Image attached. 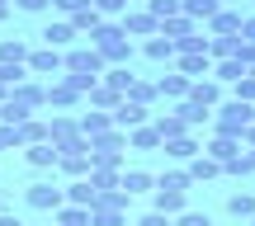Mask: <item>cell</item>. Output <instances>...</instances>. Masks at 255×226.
Segmentation results:
<instances>
[{
	"mask_svg": "<svg viewBox=\"0 0 255 226\" xmlns=\"http://www.w3.org/2000/svg\"><path fill=\"white\" fill-rule=\"evenodd\" d=\"M255 104H241V99H222L218 109H213V132L218 137H237L241 142V132H246V127L255 123Z\"/></svg>",
	"mask_w": 255,
	"mask_h": 226,
	"instance_id": "obj_1",
	"label": "cell"
},
{
	"mask_svg": "<svg viewBox=\"0 0 255 226\" xmlns=\"http://www.w3.org/2000/svg\"><path fill=\"white\" fill-rule=\"evenodd\" d=\"M62 75H95V80H100L104 75V57L95 52V47H71V52H62Z\"/></svg>",
	"mask_w": 255,
	"mask_h": 226,
	"instance_id": "obj_2",
	"label": "cell"
},
{
	"mask_svg": "<svg viewBox=\"0 0 255 226\" xmlns=\"http://www.w3.org/2000/svg\"><path fill=\"white\" fill-rule=\"evenodd\" d=\"M24 203H28V208H38V212H57V208H66V193L57 189V184H47V179H38V184H28V193H24Z\"/></svg>",
	"mask_w": 255,
	"mask_h": 226,
	"instance_id": "obj_3",
	"label": "cell"
},
{
	"mask_svg": "<svg viewBox=\"0 0 255 226\" xmlns=\"http://www.w3.org/2000/svg\"><path fill=\"white\" fill-rule=\"evenodd\" d=\"M161 151H165V160H175V165H189L194 155L203 151V137H199V132H184V137H170V142H161Z\"/></svg>",
	"mask_w": 255,
	"mask_h": 226,
	"instance_id": "obj_4",
	"label": "cell"
},
{
	"mask_svg": "<svg viewBox=\"0 0 255 226\" xmlns=\"http://www.w3.org/2000/svg\"><path fill=\"white\" fill-rule=\"evenodd\" d=\"M241 9L232 5V9H218V14L208 19V38H241Z\"/></svg>",
	"mask_w": 255,
	"mask_h": 226,
	"instance_id": "obj_5",
	"label": "cell"
},
{
	"mask_svg": "<svg viewBox=\"0 0 255 226\" xmlns=\"http://www.w3.org/2000/svg\"><path fill=\"white\" fill-rule=\"evenodd\" d=\"M142 123H151V109H142V104H132V99H119L114 127H119V132H132V127H142Z\"/></svg>",
	"mask_w": 255,
	"mask_h": 226,
	"instance_id": "obj_6",
	"label": "cell"
},
{
	"mask_svg": "<svg viewBox=\"0 0 255 226\" xmlns=\"http://www.w3.org/2000/svg\"><path fill=\"white\" fill-rule=\"evenodd\" d=\"M76 137H81V123H76L71 113H57V118H47V142H52V146H71Z\"/></svg>",
	"mask_w": 255,
	"mask_h": 226,
	"instance_id": "obj_7",
	"label": "cell"
},
{
	"mask_svg": "<svg viewBox=\"0 0 255 226\" xmlns=\"http://www.w3.org/2000/svg\"><path fill=\"white\" fill-rule=\"evenodd\" d=\"M24 71L28 75H57V71H62V52H52V47H33L28 62H24Z\"/></svg>",
	"mask_w": 255,
	"mask_h": 226,
	"instance_id": "obj_8",
	"label": "cell"
},
{
	"mask_svg": "<svg viewBox=\"0 0 255 226\" xmlns=\"http://www.w3.org/2000/svg\"><path fill=\"white\" fill-rule=\"evenodd\" d=\"M184 99L199 104V109H218V104H222V85L213 80V75H208V80H189V94H184Z\"/></svg>",
	"mask_w": 255,
	"mask_h": 226,
	"instance_id": "obj_9",
	"label": "cell"
},
{
	"mask_svg": "<svg viewBox=\"0 0 255 226\" xmlns=\"http://www.w3.org/2000/svg\"><path fill=\"white\" fill-rule=\"evenodd\" d=\"M175 66H180V75H184V80H208V75H213V57H208V52L175 57Z\"/></svg>",
	"mask_w": 255,
	"mask_h": 226,
	"instance_id": "obj_10",
	"label": "cell"
},
{
	"mask_svg": "<svg viewBox=\"0 0 255 226\" xmlns=\"http://www.w3.org/2000/svg\"><path fill=\"white\" fill-rule=\"evenodd\" d=\"M43 47H52V52H62V47H71L76 43V28L66 24V19H52V24H43Z\"/></svg>",
	"mask_w": 255,
	"mask_h": 226,
	"instance_id": "obj_11",
	"label": "cell"
},
{
	"mask_svg": "<svg viewBox=\"0 0 255 226\" xmlns=\"http://www.w3.org/2000/svg\"><path fill=\"white\" fill-rule=\"evenodd\" d=\"M184 189H151V212H165V217H180L184 212Z\"/></svg>",
	"mask_w": 255,
	"mask_h": 226,
	"instance_id": "obj_12",
	"label": "cell"
},
{
	"mask_svg": "<svg viewBox=\"0 0 255 226\" xmlns=\"http://www.w3.org/2000/svg\"><path fill=\"white\" fill-rule=\"evenodd\" d=\"M76 104H81V90L71 85V75L47 85V109H76Z\"/></svg>",
	"mask_w": 255,
	"mask_h": 226,
	"instance_id": "obj_13",
	"label": "cell"
},
{
	"mask_svg": "<svg viewBox=\"0 0 255 226\" xmlns=\"http://www.w3.org/2000/svg\"><path fill=\"white\" fill-rule=\"evenodd\" d=\"M119 28L128 38H156V19L146 14V9H132V14H123L119 19Z\"/></svg>",
	"mask_w": 255,
	"mask_h": 226,
	"instance_id": "obj_14",
	"label": "cell"
},
{
	"mask_svg": "<svg viewBox=\"0 0 255 226\" xmlns=\"http://www.w3.org/2000/svg\"><path fill=\"white\" fill-rule=\"evenodd\" d=\"M156 33H161L165 43L175 47V43H184V38H194V33H199V24H194V19H184V14H175V19H165Z\"/></svg>",
	"mask_w": 255,
	"mask_h": 226,
	"instance_id": "obj_15",
	"label": "cell"
},
{
	"mask_svg": "<svg viewBox=\"0 0 255 226\" xmlns=\"http://www.w3.org/2000/svg\"><path fill=\"white\" fill-rule=\"evenodd\" d=\"M203 155H208V160H218V165H232L241 155V142L237 137H213L208 146H203Z\"/></svg>",
	"mask_w": 255,
	"mask_h": 226,
	"instance_id": "obj_16",
	"label": "cell"
},
{
	"mask_svg": "<svg viewBox=\"0 0 255 226\" xmlns=\"http://www.w3.org/2000/svg\"><path fill=\"white\" fill-rule=\"evenodd\" d=\"M119 189L128 193V198H132V193H151L156 189V174L151 170H123L119 174Z\"/></svg>",
	"mask_w": 255,
	"mask_h": 226,
	"instance_id": "obj_17",
	"label": "cell"
},
{
	"mask_svg": "<svg viewBox=\"0 0 255 226\" xmlns=\"http://www.w3.org/2000/svg\"><path fill=\"white\" fill-rule=\"evenodd\" d=\"M24 160L33 170H57V146L52 142H38V146H24Z\"/></svg>",
	"mask_w": 255,
	"mask_h": 226,
	"instance_id": "obj_18",
	"label": "cell"
},
{
	"mask_svg": "<svg viewBox=\"0 0 255 226\" xmlns=\"http://www.w3.org/2000/svg\"><path fill=\"white\" fill-rule=\"evenodd\" d=\"M184 174H189V184H203V179H218V174H222V165H218V160H208V155L199 151L189 165H184Z\"/></svg>",
	"mask_w": 255,
	"mask_h": 226,
	"instance_id": "obj_19",
	"label": "cell"
},
{
	"mask_svg": "<svg viewBox=\"0 0 255 226\" xmlns=\"http://www.w3.org/2000/svg\"><path fill=\"white\" fill-rule=\"evenodd\" d=\"M14 142H19V146L47 142V118H28V123H19V127H14Z\"/></svg>",
	"mask_w": 255,
	"mask_h": 226,
	"instance_id": "obj_20",
	"label": "cell"
},
{
	"mask_svg": "<svg viewBox=\"0 0 255 226\" xmlns=\"http://www.w3.org/2000/svg\"><path fill=\"white\" fill-rule=\"evenodd\" d=\"M76 123H81V137L85 142H90V137H104V132H114V113H85V118H76Z\"/></svg>",
	"mask_w": 255,
	"mask_h": 226,
	"instance_id": "obj_21",
	"label": "cell"
},
{
	"mask_svg": "<svg viewBox=\"0 0 255 226\" xmlns=\"http://www.w3.org/2000/svg\"><path fill=\"white\" fill-rule=\"evenodd\" d=\"M128 146H132V151H161V132H156L151 123H142V127L128 132Z\"/></svg>",
	"mask_w": 255,
	"mask_h": 226,
	"instance_id": "obj_22",
	"label": "cell"
},
{
	"mask_svg": "<svg viewBox=\"0 0 255 226\" xmlns=\"http://www.w3.org/2000/svg\"><path fill=\"white\" fill-rule=\"evenodd\" d=\"M62 193H66V203H71V208H95V198H100V193L90 189V179H71Z\"/></svg>",
	"mask_w": 255,
	"mask_h": 226,
	"instance_id": "obj_23",
	"label": "cell"
},
{
	"mask_svg": "<svg viewBox=\"0 0 255 226\" xmlns=\"http://www.w3.org/2000/svg\"><path fill=\"white\" fill-rule=\"evenodd\" d=\"M151 127L161 132V142H170V137H184V132H189V127H184V118L175 113V109H170V113H156V118H151Z\"/></svg>",
	"mask_w": 255,
	"mask_h": 226,
	"instance_id": "obj_24",
	"label": "cell"
},
{
	"mask_svg": "<svg viewBox=\"0 0 255 226\" xmlns=\"http://www.w3.org/2000/svg\"><path fill=\"white\" fill-rule=\"evenodd\" d=\"M175 113L184 118V127H189V132H199L203 123H213V109H199V104H189V99H180V104H175Z\"/></svg>",
	"mask_w": 255,
	"mask_h": 226,
	"instance_id": "obj_25",
	"label": "cell"
},
{
	"mask_svg": "<svg viewBox=\"0 0 255 226\" xmlns=\"http://www.w3.org/2000/svg\"><path fill=\"white\" fill-rule=\"evenodd\" d=\"M156 94H161V99H175V104H180L184 94H189V80H184L180 71H175V75H161V80H156Z\"/></svg>",
	"mask_w": 255,
	"mask_h": 226,
	"instance_id": "obj_26",
	"label": "cell"
},
{
	"mask_svg": "<svg viewBox=\"0 0 255 226\" xmlns=\"http://www.w3.org/2000/svg\"><path fill=\"white\" fill-rule=\"evenodd\" d=\"M85 99H90V109H100V113H114V109H119V99H123V94H119V90H109V85H100V80H95V90L85 94Z\"/></svg>",
	"mask_w": 255,
	"mask_h": 226,
	"instance_id": "obj_27",
	"label": "cell"
},
{
	"mask_svg": "<svg viewBox=\"0 0 255 226\" xmlns=\"http://www.w3.org/2000/svg\"><path fill=\"white\" fill-rule=\"evenodd\" d=\"M28 52H33L28 43H19V38H5V43H0V66H24V62H28Z\"/></svg>",
	"mask_w": 255,
	"mask_h": 226,
	"instance_id": "obj_28",
	"label": "cell"
},
{
	"mask_svg": "<svg viewBox=\"0 0 255 226\" xmlns=\"http://www.w3.org/2000/svg\"><path fill=\"white\" fill-rule=\"evenodd\" d=\"M146 14H151V19H156V28H161L165 19L184 14V0H146Z\"/></svg>",
	"mask_w": 255,
	"mask_h": 226,
	"instance_id": "obj_29",
	"label": "cell"
},
{
	"mask_svg": "<svg viewBox=\"0 0 255 226\" xmlns=\"http://www.w3.org/2000/svg\"><path fill=\"white\" fill-rule=\"evenodd\" d=\"M241 75H246V66H241L237 57H227V62H213V80H218V85H237Z\"/></svg>",
	"mask_w": 255,
	"mask_h": 226,
	"instance_id": "obj_30",
	"label": "cell"
},
{
	"mask_svg": "<svg viewBox=\"0 0 255 226\" xmlns=\"http://www.w3.org/2000/svg\"><path fill=\"white\" fill-rule=\"evenodd\" d=\"M123 99H132V104H142V109H151V104L161 99V94H156V80H132Z\"/></svg>",
	"mask_w": 255,
	"mask_h": 226,
	"instance_id": "obj_31",
	"label": "cell"
},
{
	"mask_svg": "<svg viewBox=\"0 0 255 226\" xmlns=\"http://www.w3.org/2000/svg\"><path fill=\"white\" fill-rule=\"evenodd\" d=\"M132 80H137V75L128 71V66H104V75H100V85H109V90H119V94H128Z\"/></svg>",
	"mask_w": 255,
	"mask_h": 226,
	"instance_id": "obj_32",
	"label": "cell"
},
{
	"mask_svg": "<svg viewBox=\"0 0 255 226\" xmlns=\"http://www.w3.org/2000/svg\"><path fill=\"white\" fill-rule=\"evenodd\" d=\"M218 9H222L218 0H184V19H194V24H208Z\"/></svg>",
	"mask_w": 255,
	"mask_h": 226,
	"instance_id": "obj_33",
	"label": "cell"
},
{
	"mask_svg": "<svg viewBox=\"0 0 255 226\" xmlns=\"http://www.w3.org/2000/svg\"><path fill=\"white\" fill-rule=\"evenodd\" d=\"M142 52L151 57V62H175V47L165 43L161 33H156V38H146V43H142Z\"/></svg>",
	"mask_w": 255,
	"mask_h": 226,
	"instance_id": "obj_34",
	"label": "cell"
},
{
	"mask_svg": "<svg viewBox=\"0 0 255 226\" xmlns=\"http://www.w3.org/2000/svg\"><path fill=\"white\" fill-rule=\"evenodd\" d=\"M57 226H90V208H57Z\"/></svg>",
	"mask_w": 255,
	"mask_h": 226,
	"instance_id": "obj_35",
	"label": "cell"
},
{
	"mask_svg": "<svg viewBox=\"0 0 255 226\" xmlns=\"http://www.w3.org/2000/svg\"><path fill=\"white\" fill-rule=\"evenodd\" d=\"M227 212H232V217H255V193H232Z\"/></svg>",
	"mask_w": 255,
	"mask_h": 226,
	"instance_id": "obj_36",
	"label": "cell"
},
{
	"mask_svg": "<svg viewBox=\"0 0 255 226\" xmlns=\"http://www.w3.org/2000/svg\"><path fill=\"white\" fill-rule=\"evenodd\" d=\"M156 189H184V193H189L194 184H189L184 170H165V174H156Z\"/></svg>",
	"mask_w": 255,
	"mask_h": 226,
	"instance_id": "obj_37",
	"label": "cell"
},
{
	"mask_svg": "<svg viewBox=\"0 0 255 226\" xmlns=\"http://www.w3.org/2000/svg\"><path fill=\"white\" fill-rule=\"evenodd\" d=\"M232 99H241V104H255V75L246 71L237 85H232Z\"/></svg>",
	"mask_w": 255,
	"mask_h": 226,
	"instance_id": "obj_38",
	"label": "cell"
},
{
	"mask_svg": "<svg viewBox=\"0 0 255 226\" xmlns=\"http://www.w3.org/2000/svg\"><path fill=\"white\" fill-rule=\"evenodd\" d=\"M170 226H213V222H208V212H189L184 208L180 217H170Z\"/></svg>",
	"mask_w": 255,
	"mask_h": 226,
	"instance_id": "obj_39",
	"label": "cell"
},
{
	"mask_svg": "<svg viewBox=\"0 0 255 226\" xmlns=\"http://www.w3.org/2000/svg\"><path fill=\"white\" fill-rule=\"evenodd\" d=\"M52 9H57V14H66V19H76L81 9H90V0H52Z\"/></svg>",
	"mask_w": 255,
	"mask_h": 226,
	"instance_id": "obj_40",
	"label": "cell"
},
{
	"mask_svg": "<svg viewBox=\"0 0 255 226\" xmlns=\"http://www.w3.org/2000/svg\"><path fill=\"white\" fill-rule=\"evenodd\" d=\"M90 9L100 19H114V14H123V0H90Z\"/></svg>",
	"mask_w": 255,
	"mask_h": 226,
	"instance_id": "obj_41",
	"label": "cell"
},
{
	"mask_svg": "<svg viewBox=\"0 0 255 226\" xmlns=\"http://www.w3.org/2000/svg\"><path fill=\"white\" fill-rule=\"evenodd\" d=\"M251 170H255V165H251V151H241L232 165H222V174H251Z\"/></svg>",
	"mask_w": 255,
	"mask_h": 226,
	"instance_id": "obj_42",
	"label": "cell"
},
{
	"mask_svg": "<svg viewBox=\"0 0 255 226\" xmlns=\"http://www.w3.org/2000/svg\"><path fill=\"white\" fill-rule=\"evenodd\" d=\"M237 62L246 66V71H255V43H241L237 38Z\"/></svg>",
	"mask_w": 255,
	"mask_h": 226,
	"instance_id": "obj_43",
	"label": "cell"
},
{
	"mask_svg": "<svg viewBox=\"0 0 255 226\" xmlns=\"http://www.w3.org/2000/svg\"><path fill=\"white\" fill-rule=\"evenodd\" d=\"M132 226H170V217H165V212H146V217H137Z\"/></svg>",
	"mask_w": 255,
	"mask_h": 226,
	"instance_id": "obj_44",
	"label": "cell"
},
{
	"mask_svg": "<svg viewBox=\"0 0 255 226\" xmlns=\"http://www.w3.org/2000/svg\"><path fill=\"white\" fill-rule=\"evenodd\" d=\"M14 5H19V9H24V14H43V9H47V5H52V0H14Z\"/></svg>",
	"mask_w": 255,
	"mask_h": 226,
	"instance_id": "obj_45",
	"label": "cell"
},
{
	"mask_svg": "<svg viewBox=\"0 0 255 226\" xmlns=\"http://www.w3.org/2000/svg\"><path fill=\"white\" fill-rule=\"evenodd\" d=\"M241 43H255V14L241 19Z\"/></svg>",
	"mask_w": 255,
	"mask_h": 226,
	"instance_id": "obj_46",
	"label": "cell"
},
{
	"mask_svg": "<svg viewBox=\"0 0 255 226\" xmlns=\"http://www.w3.org/2000/svg\"><path fill=\"white\" fill-rule=\"evenodd\" d=\"M0 226H24V222H19L14 212H0Z\"/></svg>",
	"mask_w": 255,
	"mask_h": 226,
	"instance_id": "obj_47",
	"label": "cell"
},
{
	"mask_svg": "<svg viewBox=\"0 0 255 226\" xmlns=\"http://www.w3.org/2000/svg\"><path fill=\"white\" fill-rule=\"evenodd\" d=\"M5 19H9V0H0V24H5Z\"/></svg>",
	"mask_w": 255,
	"mask_h": 226,
	"instance_id": "obj_48",
	"label": "cell"
},
{
	"mask_svg": "<svg viewBox=\"0 0 255 226\" xmlns=\"http://www.w3.org/2000/svg\"><path fill=\"white\" fill-rule=\"evenodd\" d=\"M218 5H222V9H232V5H237V0H218Z\"/></svg>",
	"mask_w": 255,
	"mask_h": 226,
	"instance_id": "obj_49",
	"label": "cell"
},
{
	"mask_svg": "<svg viewBox=\"0 0 255 226\" xmlns=\"http://www.w3.org/2000/svg\"><path fill=\"white\" fill-rule=\"evenodd\" d=\"M5 99H9V90H5V85H0V104H5Z\"/></svg>",
	"mask_w": 255,
	"mask_h": 226,
	"instance_id": "obj_50",
	"label": "cell"
},
{
	"mask_svg": "<svg viewBox=\"0 0 255 226\" xmlns=\"http://www.w3.org/2000/svg\"><path fill=\"white\" fill-rule=\"evenodd\" d=\"M251 165H255V151H251Z\"/></svg>",
	"mask_w": 255,
	"mask_h": 226,
	"instance_id": "obj_51",
	"label": "cell"
},
{
	"mask_svg": "<svg viewBox=\"0 0 255 226\" xmlns=\"http://www.w3.org/2000/svg\"><path fill=\"white\" fill-rule=\"evenodd\" d=\"M123 5H128V0H123Z\"/></svg>",
	"mask_w": 255,
	"mask_h": 226,
	"instance_id": "obj_52",
	"label": "cell"
},
{
	"mask_svg": "<svg viewBox=\"0 0 255 226\" xmlns=\"http://www.w3.org/2000/svg\"><path fill=\"white\" fill-rule=\"evenodd\" d=\"M128 226H132V222H128Z\"/></svg>",
	"mask_w": 255,
	"mask_h": 226,
	"instance_id": "obj_53",
	"label": "cell"
},
{
	"mask_svg": "<svg viewBox=\"0 0 255 226\" xmlns=\"http://www.w3.org/2000/svg\"><path fill=\"white\" fill-rule=\"evenodd\" d=\"M251 222H255V217H251Z\"/></svg>",
	"mask_w": 255,
	"mask_h": 226,
	"instance_id": "obj_54",
	"label": "cell"
},
{
	"mask_svg": "<svg viewBox=\"0 0 255 226\" xmlns=\"http://www.w3.org/2000/svg\"><path fill=\"white\" fill-rule=\"evenodd\" d=\"M251 113H255V109H251Z\"/></svg>",
	"mask_w": 255,
	"mask_h": 226,
	"instance_id": "obj_55",
	"label": "cell"
}]
</instances>
